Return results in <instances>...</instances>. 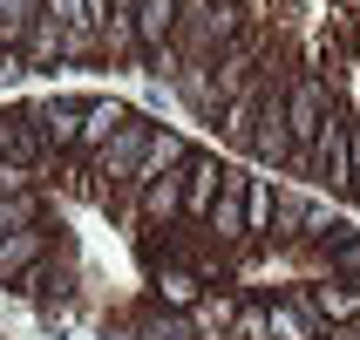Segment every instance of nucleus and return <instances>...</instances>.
Segmentation results:
<instances>
[{
	"instance_id": "1",
	"label": "nucleus",
	"mask_w": 360,
	"mask_h": 340,
	"mask_svg": "<svg viewBox=\"0 0 360 340\" xmlns=\"http://www.w3.org/2000/svg\"><path fill=\"white\" fill-rule=\"evenodd\" d=\"M292 177H313L320 198H347V191H354V116H347V109L326 116V130L313 137V150L292 163Z\"/></svg>"
},
{
	"instance_id": "2",
	"label": "nucleus",
	"mask_w": 360,
	"mask_h": 340,
	"mask_svg": "<svg viewBox=\"0 0 360 340\" xmlns=\"http://www.w3.org/2000/svg\"><path fill=\"white\" fill-rule=\"evenodd\" d=\"M150 137H157V122H150V116H129L116 137H109V150L89 163V170L102 177V191H129V184H136L143 157H150Z\"/></svg>"
},
{
	"instance_id": "3",
	"label": "nucleus",
	"mask_w": 360,
	"mask_h": 340,
	"mask_svg": "<svg viewBox=\"0 0 360 340\" xmlns=\"http://www.w3.org/2000/svg\"><path fill=\"white\" fill-rule=\"evenodd\" d=\"M224 177H231V157H224V150H198V157L184 163V225H204V218H211Z\"/></svg>"
},
{
	"instance_id": "4",
	"label": "nucleus",
	"mask_w": 360,
	"mask_h": 340,
	"mask_svg": "<svg viewBox=\"0 0 360 340\" xmlns=\"http://www.w3.org/2000/svg\"><path fill=\"white\" fill-rule=\"evenodd\" d=\"M55 232L61 225H27V232H14V239H0V286H20L34 265H48V252H55Z\"/></svg>"
},
{
	"instance_id": "5",
	"label": "nucleus",
	"mask_w": 360,
	"mask_h": 340,
	"mask_svg": "<svg viewBox=\"0 0 360 340\" xmlns=\"http://www.w3.org/2000/svg\"><path fill=\"white\" fill-rule=\"evenodd\" d=\"M82 116H89V96H48V102H34V122H41V137H48L55 157H75V150H82Z\"/></svg>"
},
{
	"instance_id": "6",
	"label": "nucleus",
	"mask_w": 360,
	"mask_h": 340,
	"mask_svg": "<svg viewBox=\"0 0 360 340\" xmlns=\"http://www.w3.org/2000/svg\"><path fill=\"white\" fill-rule=\"evenodd\" d=\"M204 293H211V279L191 265H150V300L163 313H191V306H204Z\"/></svg>"
},
{
	"instance_id": "7",
	"label": "nucleus",
	"mask_w": 360,
	"mask_h": 340,
	"mask_svg": "<svg viewBox=\"0 0 360 340\" xmlns=\"http://www.w3.org/2000/svg\"><path fill=\"white\" fill-rule=\"evenodd\" d=\"M245 177H252V163H231V177H224L218 204H211V218H204V232L218 245H245Z\"/></svg>"
},
{
	"instance_id": "8",
	"label": "nucleus",
	"mask_w": 360,
	"mask_h": 340,
	"mask_svg": "<svg viewBox=\"0 0 360 340\" xmlns=\"http://www.w3.org/2000/svg\"><path fill=\"white\" fill-rule=\"evenodd\" d=\"M272 218H279V184H272V170L252 163V177H245V239L265 245V252H272Z\"/></svg>"
},
{
	"instance_id": "9",
	"label": "nucleus",
	"mask_w": 360,
	"mask_h": 340,
	"mask_svg": "<svg viewBox=\"0 0 360 340\" xmlns=\"http://www.w3.org/2000/svg\"><path fill=\"white\" fill-rule=\"evenodd\" d=\"M129 116H136L129 102H116V96H89V116H82V150H75V157H82V163H96L102 150H109V137H116Z\"/></svg>"
},
{
	"instance_id": "10",
	"label": "nucleus",
	"mask_w": 360,
	"mask_h": 340,
	"mask_svg": "<svg viewBox=\"0 0 360 340\" xmlns=\"http://www.w3.org/2000/svg\"><path fill=\"white\" fill-rule=\"evenodd\" d=\"M48 218V198L41 191H20V198H0V239H14V232H27V225Z\"/></svg>"
},
{
	"instance_id": "11",
	"label": "nucleus",
	"mask_w": 360,
	"mask_h": 340,
	"mask_svg": "<svg viewBox=\"0 0 360 340\" xmlns=\"http://www.w3.org/2000/svg\"><path fill=\"white\" fill-rule=\"evenodd\" d=\"M41 14H48V20H61V27H68L75 41H89V34H96V20H89V0H41Z\"/></svg>"
},
{
	"instance_id": "12",
	"label": "nucleus",
	"mask_w": 360,
	"mask_h": 340,
	"mask_svg": "<svg viewBox=\"0 0 360 340\" xmlns=\"http://www.w3.org/2000/svg\"><path fill=\"white\" fill-rule=\"evenodd\" d=\"M0 75H20V61H14V55H7V48H0Z\"/></svg>"
}]
</instances>
